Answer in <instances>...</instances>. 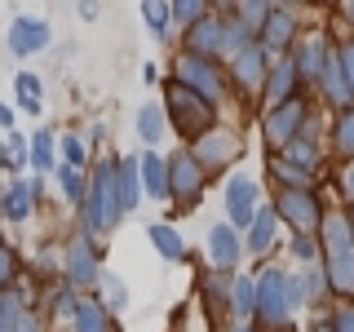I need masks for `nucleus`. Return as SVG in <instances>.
<instances>
[{"mask_svg": "<svg viewBox=\"0 0 354 332\" xmlns=\"http://www.w3.org/2000/svg\"><path fill=\"white\" fill-rule=\"evenodd\" d=\"M324 252H328V279L337 293H354V226L346 217H332L324 226Z\"/></svg>", "mask_w": 354, "mask_h": 332, "instance_id": "obj_1", "label": "nucleus"}, {"mask_svg": "<svg viewBox=\"0 0 354 332\" xmlns=\"http://www.w3.org/2000/svg\"><path fill=\"white\" fill-rule=\"evenodd\" d=\"M84 217L88 230H111L120 217V195H115V164H102L93 173V191L84 195Z\"/></svg>", "mask_w": 354, "mask_h": 332, "instance_id": "obj_2", "label": "nucleus"}, {"mask_svg": "<svg viewBox=\"0 0 354 332\" xmlns=\"http://www.w3.org/2000/svg\"><path fill=\"white\" fill-rule=\"evenodd\" d=\"M297 306H301V288H297V279H283L279 270L261 275V284H257V315L261 319L283 324L288 310H297Z\"/></svg>", "mask_w": 354, "mask_h": 332, "instance_id": "obj_3", "label": "nucleus"}, {"mask_svg": "<svg viewBox=\"0 0 354 332\" xmlns=\"http://www.w3.org/2000/svg\"><path fill=\"white\" fill-rule=\"evenodd\" d=\"M169 107H173L177 129H182L186 138H199V133H208V120H213V111H208V102L195 93V89H186L182 80L169 84Z\"/></svg>", "mask_w": 354, "mask_h": 332, "instance_id": "obj_4", "label": "nucleus"}, {"mask_svg": "<svg viewBox=\"0 0 354 332\" xmlns=\"http://www.w3.org/2000/svg\"><path fill=\"white\" fill-rule=\"evenodd\" d=\"M177 80H182L186 89H195L204 102L221 98V75H217V66L208 62V58H199V53H182V58H177Z\"/></svg>", "mask_w": 354, "mask_h": 332, "instance_id": "obj_5", "label": "nucleus"}, {"mask_svg": "<svg viewBox=\"0 0 354 332\" xmlns=\"http://www.w3.org/2000/svg\"><path fill=\"white\" fill-rule=\"evenodd\" d=\"M199 186H204V164L195 155H177L173 169H169V191L182 199V208H191L199 199Z\"/></svg>", "mask_w": 354, "mask_h": 332, "instance_id": "obj_6", "label": "nucleus"}, {"mask_svg": "<svg viewBox=\"0 0 354 332\" xmlns=\"http://www.w3.org/2000/svg\"><path fill=\"white\" fill-rule=\"evenodd\" d=\"M226 208L235 226H252V217H257V186H252V177H230Z\"/></svg>", "mask_w": 354, "mask_h": 332, "instance_id": "obj_7", "label": "nucleus"}, {"mask_svg": "<svg viewBox=\"0 0 354 332\" xmlns=\"http://www.w3.org/2000/svg\"><path fill=\"white\" fill-rule=\"evenodd\" d=\"M44 44H49V27H44L40 18H14V22H9V49H14L18 58L40 53Z\"/></svg>", "mask_w": 354, "mask_h": 332, "instance_id": "obj_8", "label": "nucleus"}, {"mask_svg": "<svg viewBox=\"0 0 354 332\" xmlns=\"http://www.w3.org/2000/svg\"><path fill=\"white\" fill-rule=\"evenodd\" d=\"M279 213L292 221L297 230H315L319 226V204H315V195H310V191H283Z\"/></svg>", "mask_w": 354, "mask_h": 332, "instance_id": "obj_9", "label": "nucleus"}, {"mask_svg": "<svg viewBox=\"0 0 354 332\" xmlns=\"http://www.w3.org/2000/svg\"><path fill=\"white\" fill-rule=\"evenodd\" d=\"M301 116H306L301 102H283V107L270 116V124H266V138L279 142V147H288V142L297 138V129H301Z\"/></svg>", "mask_w": 354, "mask_h": 332, "instance_id": "obj_10", "label": "nucleus"}, {"mask_svg": "<svg viewBox=\"0 0 354 332\" xmlns=\"http://www.w3.org/2000/svg\"><path fill=\"white\" fill-rule=\"evenodd\" d=\"M221 31H226V22L204 14V18H199L191 31H186V44H191L199 58H208V53H217V49H221Z\"/></svg>", "mask_w": 354, "mask_h": 332, "instance_id": "obj_11", "label": "nucleus"}, {"mask_svg": "<svg viewBox=\"0 0 354 332\" xmlns=\"http://www.w3.org/2000/svg\"><path fill=\"white\" fill-rule=\"evenodd\" d=\"M66 275H71V284H93L97 279V257L93 248H88V239H75L71 252H66Z\"/></svg>", "mask_w": 354, "mask_h": 332, "instance_id": "obj_12", "label": "nucleus"}, {"mask_svg": "<svg viewBox=\"0 0 354 332\" xmlns=\"http://www.w3.org/2000/svg\"><path fill=\"white\" fill-rule=\"evenodd\" d=\"M138 173H142V191H151V199L173 195V191H169V164H164L160 155H142Z\"/></svg>", "mask_w": 354, "mask_h": 332, "instance_id": "obj_13", "label": "nucleus"}, {"mask_svg": "<svg viewBox=\"0 0 354 332\" xmlns=\"http://www.w3.org/2000/svg\"><path fill=\"white\" fill-rule=\"evenodd\" d=\"M297 80H301V71H297V62L292 58H283L279 66L270 71V89H266V98H270L274 107H283L288 102V93L297 89Z\"/></svg>", "mask_w": 354, "mask_h": 332, "instance_id": "obj_14", "label": "nucleus"}, {"mask_svg": "<svg viewBox=\"0 0 354 332\" xmlns=\"http://www.w3.org/2000/svg\"><path fill=\"white\" fill-rule=\"evenodd\" d=\"M208 252H213L217 266H235V261H239V239H235V230H230V226H213V230H208Z\"/></svg>", "mask_w": 354, "mask_h": 332, "instance_id": "obj_15", "label": "nucleus"}, {"mask_svg": "<svg viewBox=\"0 0 354 332\" xmlns=\"http://www.w3.org/2000/svg\"><path fill=\"white\" fill-rule=\"evenodd\" d=\"M235 75H239L243 84H252V89L266 80V58H261L257 44H248V49H239V53H235Z\"/></svg>", "mask_w": 354, "mask_h": 332, "instance_id": "obj_16", "label": "nucleus"}, {"mask_svg": "<svg viewBox=\"0 0 354 332\" xmlns=\"http://www.w3.org/2000/svg\"><path fill=\"white\" fill-rule=\"evenodd\" d=\"M288 40H292V14H270L261 27V44L266 49H283Z\"/></svg>", "mask_w": 354, "mask_h": 332, "instance_id": "obj_17", "label": "nucleus"}, {"mask_svg": "<svg viewBox=\"0 0 354 332\" xmlns=\"http://www.w3.org/2000/svg\"><path fill=\"white\" fill-rule=\"evenodd\" d=\"M0 332H36V324H31L27 315H22L18 297H0Z\"/></svg>", "mask_w": 354, "mask_h": 332, "instance_id": "obj_18", "label": "nucleus"}, {"mask_svg": "<svg viewBox=\"0 0 354 332\" xmlns=\"http://www.w3.org/2000/svg\"><path fill=\"white\" fill-rule=\"evenodd\" d=\"M115 195H120V208H133L138 204V195H142V177L133 164H120L115 169Z\"/></svg>", "mask_w": 354, "mask_h": 332, "instance_id": "obj_19", "label": "nucleus"}, {"mask_svg": "<svg viewBox=\"0 0 354 332\" xmlns=\"http://www.w3.org/2000/svg\"><path fill=\"white\" fill-rule=\"evenodd\" d=\"M319 80H324V89H328L332 102H350V98H354V89H350V80H346V71H341V62H332V58H328V66H324V75H319Z\"/></svg>", "mask_w": 354, "mask_h": 332, "instance_id": "obj_20", "label": "nucleus"}, {"mask_svg": "<svg viewBox=\"0 0 354 332\" xmlns=\"http://www.w3.org/2000/svg\"><path fill=\"white\" fill-rule=\"evenodd\" d=\"M270 239H274V213L257 208V217H252V226H248V248L252 252H266V248H270Z\"/></svg>", "mask_w": 354, "mask_h": 332, "instance_id": "obj_21", "label": "nucleus"}, {"mask_svg": "<svg viewBox=\"0 0 354 332\" xmlns=\"http://www.w3.org/2000/svg\"><path fill=\"white\" fill-rule=\"evenodd\" d=\"M324 66H328V49H324V40H306V49H301V58H297V71L301 75H324Z\"/></svg>", "mask_w": 354, "mask_h": 332, "instance_id": "obj_22", "label": "nucleus"}, {"mask_svg": "<svg viewBox=\"0 0 354 332\" xmlns=\"http://www.w3.org/2000/svg\"><path fill=\"white\" fill-rule=\"evenodd\" d=\"M147 235H151V243L164 252V257H182V239H177V230H173V226H164V221H151Z\"/></svg>", "mask_w": 354, "mask_h": 332, "instance_id": "obj_23", "label": "nucleus"}, {"mask_svg": "<svg viewBox=\"0 0 354 332\" xmlns=\"http://www.w3.org/2000/svg\"><path fill=\"white\" fill-rule=\"evenodd\" d=\"M5 213L14 217V221H22V217L31 213V186H27V182H14V186L5 191Z\"/></svg>", "mask_w": 354, "mask_h": 332, "instance_id": "obj_24", "label": "nucleus"}, {"mask_svg": "<svg viewBox=\"0 0 354 332\" xmlns=\"http://www.w3.org/2000/svg\"><path fill=\"white\" fill-rule=\"evenodd\" d=\"M75 332H106L102 306H93V302H80V306H75Z\"/></svg>", "mask_w": 354, "mask_h": 332, "instance_id": "obj_25", "label": "nucleus"}, {"mask_svg": "<svg viewBox=\"0 0 354 332\" xmlns=\"http://www.w3.org/2000/svg\"><path fill=\"white\" fill-rule=\"evenodd\" d=\"M160 133H164V124H160V111H155V107H142V111H138V138L155 147V142H160Z\"/></svg>", "mask_w": 354, "mask_h": 332, "instance_id": "obj_26", "label": "nucleus"}, {"mask_svg": "<svg viewBox=\"0 0 354 332\" xmlns=\"http://www.w3.org/2000/svg\"><path fill=\"white\" fill-rule=\"evenodd\" d=\"M169 5H160V0H142V18H147V27L155 31V36H164L169 31Z\"/></svg>", "mask_w": 354, "mask_h": 332, "instance_id": "obj_27", "label": "nucleus"}, {"mask_svg": "<svg viewBox=\"0 0 354 332\" xmlns=\"http://www.w3.org/2000/svg\"><path fill=\"white\" fill-rule=\"evenodd\" d=\"M230 306H235V315L248 319L252 310H257V284H252V279H239L235 284V302H230Z\"/></svg>", "mask_w": 354, "mask_h": 332, "instance_id": "obj_28", "label": "nucleus"}, {"mask_svg": "<svg viewBox=\"0 0 354 332\" xmlns=\"http://www.w3.org/2000/svg\"><path fill=\"white\" fill-rule=\"evenodd\" d=\"M239 9H243V27H266V18H270V0H239Z\"/></svg>", "mask_w": 354, "mask_h": 332, "instance_id": "obj_29", "label": "nucleus"}, {"mask_svg": "<svg viewBox=\"0 0 354 332\" xmlns=\"http://www.w3.org/2000/svg\"><path fill=\"white\" fill-rule=\"evenodd\" d=\"M14 84H18V98H22V107H27L31 116H36V111H40V80H36V75H27V71H22Z\"/></svg>", "mask_w": 354, "mask_h": 332, "instance_id": "obj_30", "label": "nucleus"}, {"mask_svg": "<svg viewBox=\"0 0 354 332\" xmlns=\"http://www.w3.org/2000/svg\"><path fill=\"white\" fill-rule=\"evenodd\" d=\"M31 164H36V169H53V138L44 129L31 138Z\"/></svg>", "mask_w": 354, "mask_h": 332, "instance_id": "obj_31", "label": "nucleus"}, {"mask_svg": "<svg viewBox=\"0 0 354 332\" xmlns=\"http://www.w3.org/2000/svg\"><path fill=\"white\" fill-rule=\"evenodd\" d=\"M173 18L186 22V27H195V22L204 18V0H173Z\"/></svg>", "mask_w": 354, "mask_h": 332, "instance_id": "obj_32", "label": "nucleus"}, {"mask_svg": "<svg viewBox=\"0 0 354 332\" xmlns=\"http://www.w3.org/2000/svg\"><path fill=\"white\" fill-rule=\"evenodd\" d=\"M230 151H235V142H230V138H208V142H204V160H208V164L230 160Z\"/></svg>", "mask_w": 354, "mask_h": 332, "instance_id": "obj_33", "label": "nucleus"}, {"mask_svg": "<svg viewBox=\"0 0 354 332\" xmlns=\"http://www.w3.org/2000/svg\"><path fill=\"white\" fill-rule=\"evenodd\" d=\"M102 293H106V306H115V310H124V279H115V275H102Z\"/></svg>", "mask_w": 354, "mask_h": 332, "instance_id": "obj_34", "label": "nucleus"}, {"mask_svg": "<svg viewBox=\"0 0 354 332\" xmlns=\"http://www.w3.org/2000/svg\"><path fill=\"white\" fill-rule=\"evenodd\" d=\"M288 155H292L301 169H310V164H315V147H310L306 138H292V142H288Z\"/></svg>", "mask_w": 354, "mask_h": 332, "instance_id": "obj_35", "label": "nucleus"}, {"mask_svg": "<svg viewBox=\"0 0 354 332\" xmlns=\"http://www.w3.org/2000/svg\"><path fill=\"white\" fill-rule=\"evenodd\" d=\"M337 147L354 155V111H350L346 120H341V129H337Z\"/></svg>", "mask_w": 354, "mask_h": 332, "instance_id": "obj_36", "label": "nucleus"}, {"mask_svg": "<svg viewBox=\"0 0 354 332\" xmlns=\"http://www.w3.org/2000/svg\"><path fill=\"white\" fill-rule=\"evenodd\" d=\"M62 186H66V195H71V199H84V195H88L84 182L75 177V169H62Z\"/></svg>", "mask_w": 354, "mask_h": 332, "instance_id": "obj_37", "label": "nucleus"}, {"mask_svg": "<svg viewBox=\"0 0 354 332\" xmlns=\"http://www.w3.org/2000/svg\"><path fill=\"white\" fill-rule=\"evenodd\" d=\"M62 155H66V164H84V147H80V138H62Z\"/></svg>", "mask_w": 354, "mask_h": 332, "instance_id": "obj_38", "label": "nucleus"}, {"mask_svg": "<svg viewBox=\"0 0 354 332\" xmlns=\"http://www.w3.org/2000/svg\"><path fill=\"white\" fill-rule=\"evenodd\" d=\"M274 169H279V177H288V182H306V169H301V164H292V160H279Z\"/></svg>", "mask_w": 354, "mask_h": 332, "instance_id": "obj_39", "label": "nucleus"}, {"mask_svg": "<svg viewBox=\"0 0 354 332\" xmlns=\"http://www.w3.org/2000/svg\"><path fill=\"white\" fill-rule=\"evenodd\" d=\"M9 279H14V252L0 248V284H9Z\"/></svg>", "mask_w": 354, "mask_h": 332, "instance_id": "obj_40", "label": "nucleus"}, {"mask_svg": "<svg viewBox=\"0 0 354 332\" xmlns=\"http://www.w3.org/2000/svg\"><path fill=\"white\" fill-rule=\"evenodd\" d=\"M341 71H346V80H350V89H354V44H346V49H341Z\"/></svg>", "mask_w": 354, "mask_h": 332, "instance_id": "obj_41", "label": "nucleus"}, {"mask_svg": "<svg viewBox=\"0 0 354 332\" xmlns=\"http://www.w3.org/2000/svg\"><path fill=\"white\" fill-rule=\"evenodd\" d=\"M332 324H337V332H354V310H341Z\"/></svg>", "mask_w": 354, "mask_h": 332, "instance_id": "obj_42", "label": "nucleus"}, {"mask_svg": "<svg viewBox=\"0 0 354 332\" xmlns=\"http://www.w3.org/2000/svg\"><path fill=\"white\" fill-rule=\"evenodd\" d=\"M306 284H310V293H315V297H319V293H324V275H319V270H315V266H310V279H306Z\"/></svg>", "mask_w": 354, "mask_h": 332, "instance_id": "obj_43", "label": "nucleus"}, {"mask_svg": "<svg viewBox=\"0 0 354 332\" xmlns=\"http://www.w3.org/2000/svg\"><path fill=\"white\" fill-rule=\"evenodd\" d=\"M292 248H297V257H301V261H310V257H315V248H310V239H297Z\"/></svg>", "mask_w": 354, "mask_h": 332, "instance_id": "obj_44", "label": "nucleus"}, {"mask_svg": "<svg viewBox=\"0 0 354 332\" xmlns=\"http://www.w3.org/2000/svg\"><path fill=\"white\" fill-rule=\"evenodd\" d=\"M9 124H14V111H9V107H0V129H9Z\"/></svg>", "mask_w": 354, "mask_h": 332, "instance_id": "obj_45", "label": "nucleus"}, {"mask_svg": "<svg viewBox=\"0 0 354 332\" xmlns=\"http://www.w3.org/2000/svg\"><path fill=\"white\" fill-rule=\"evenodd\" d=\"M9 160H14V155H9V147H0V164H9Z\"/></svg>", "mask_w": 354, "mask_h": 332, "instance_id": "obj_46", "label": "nucleus"}, {"mask_svg": "<svg viewBox=\"0 0 354 332\" xmlns=\"http://www.w3.org/2000/svg\"><path fill=\"white\" fill-rule=\"evenodd\" d=\"M346 186H350V195H354V169H350V173H346Z\"/></svg>", "mask_w": 354, "mask_h": 332, "instance_id": "obj_47", "label": "nucleus"}, {"mask_svg": "<svg viewBox=\"0 0 354 332\" xmlns=\"http://www.w3.org/2000/svg\"><path fill=\"white\" fill-rule=\"evenodd\" d=\"M346 14H350V22H354V0H346Z\"/></svg>", "mask_w": 354, "mask_h": 332, "instance_id": "obj_48", "label": "nucleus"}, {"mask_svg": "<svg viewBox=\"0 0 354 332\" xmlns=\"http://www.w3.org/2000/svg\"><path fill=\"white\" fill-rule=\"evenodd\" d=\"M235 332H252V328H235Z\"/></svg>", "mask_w": 354, "mask_h": 332, "instance_id": "obj_49", "label": "nucleus"}]
</instances>
